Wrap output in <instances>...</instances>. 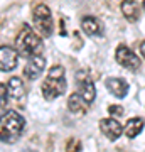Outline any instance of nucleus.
<instances>
[{"mask_svg":"<svg viewBox=\"0 0 145 152\" xmlns=\"http://www.w3.org/2000/svg\"><path fill=\"white\" fill-rule=\"evenodd\" d=\"M144 9H145V2H144Z\"/></svg>","mask_w":145,"mask_h":152,"instance_id":"6ab92c4d","label":"nucleus"},{"mask_svg":"<svg viewBox=\"0 0 145 152\" xmlns=\"http://www.w3.org/2000/svg\"><path fill=\"white\" fill-rule=\"evenodd\" d=\"M76 93H78L88 105H91L93 100H95V96H96V90H95L93 81L88 78V76L83 78L81 75L78 76V90H76Z\"/></svg>","mask_w":145,"mask_h":152,"instance_id":"6e6552de","label":"nucleus"},{"mask_svg":"<svg viewBox=\"0 0 145 152\" xmlns=\"http://www.w3.org/2000/svg\"><path fill=\"white\" fill-rule=\"evenodd\" d=\"M81 29L85 31V34L88 36H93V37H96V36H103V24L98 20L96 17H83V20H81Z\"/></svg>","mask_w":145,"mask_h":152,"instance_id":"9d476101","label":"nucleus"},{"mask_svg":"<svg viewBox=\"0 0 145 152\" xmlns=\"http://www.w3.org/2000/svg\"><path fill=\"white\" fill-rule=\"evenodd\" d=\"M19 64V53L10 46H0V71L9 73Z\"/></svg>","mask_w":145,"mask_h":152,"instance_id":"423d86ee","label":"nucleus"},{"mask_svg":"<svg viewBox=\"0 0 145 152\" xmlns=\"http://www.w3.org/2000/svg\"><path fill=\"white\" fill-rule=\"evenodd\" d=\"M108 112H110V113H111V117L113 115H117V117H120V115L123 113V108H122V107H118V105H115V107H110V108H108Z\"/></svg>","mask_w":145,"mask_h":152,"instance_id":"f3484780","label":"nucleus"},{"mask_svg":"<svg viewBox=\"0 0 145 152\" xmlns=\"http://www.w3.org/2000/svg\"><path fill=\"white\" fill-rule=\"evenodd\" d=\"M106 88L115 95L117 98H123L128 93V83L122 78H108L106 80Z\"/></svg>","mask_w":145,"mask_h":152,"instance_id":"9b49d317","label":"nucleus"},{"mask_svg":"<svg viewBox=\"0 0 145 152\" xmlns=\"http://www.w3.org/2000/svg\"><path fill=\"white\" fill-rule=\"evenodd\" d=\"M26 129V120L15 110H7L0 115V142L14 144Z\"/></svg>","mask_w":145,"mask_h":152,"instance_id":"f257e3e1","label":"nucleus"},{"mask_svg":"<svg viewBox=\"0 0 145 152\" xmlns=\"http://www.w3.org/2000/svg\"><path fill=\"white\" fill-rule=\"evenodd\" d=\"M122 12L127 20L135 22L138 19V4L135 0H123L122 2Z\"/></svg>","mask_w":145,"mask_h":152,"instance_id":"ddd939ff","label":"nucleus"},{"mask_svg":"<svg viewBox=\"0 0 145 152\" xmlns=\"http://www.w3.org/2000/svg\"><path fill=\"white\" fill-rule=\"evenodd\" d=\"M115 59L120 66H123L127 69H132V71H137L140 68V59L138 56L135 54L133 51L127 46H118L117 48V53H115Z\"/></svg>","mask_w":145,"mask_h":152,"instance_id":"39448f33","label":"nucleus"},{"mask_svg":"<svg viewBox=\"0 0 145 152\" xmlns=\"http://www.w3.org/2000/svg\"><path fill=\"white\" fill-rule=\"evenodd\" d=\"M100 130H101V134L106 137V139L117 140V139L122 135L123 127L118 124V120H115L113 117H110V118H103L101 122H100Z\"/></svg>","mask_w":145,"mask_h":152,"instance_id":"1a4fd4ad","label":"nucleus"},{"mask_svg":"<svg viewBox=\"0 0 145 152\" xmlns=\"http://www.w3.org/2000/svg\"><path fill=\"white\" fill-rule=\"evenodd\" d=\"M7 90H9V96H12L14 100H22V98L26 96V88H24V83H22L20 78H10L9 83H7Z\"/></svg>","mask_w":145,"mask_h":152,"instance_id":"f8f14e48","label":"nucleus"},{"mask_svg":"<svg viewBox=\"0 0 145 152\" xmlns=\"http://www.w3.org/2000/svg\"><path fill=\"white\" fill-rule=\"evenodd\" d=\"M7 102H9V90H7V85L0 83V107H5Z\"/></svg>","mask_w":145,"mask_h":152,"instance_id":"dca6fc26","label":"nucleus"},{"mask_svg":"<svg viewBox=\"0 0 145 152\" xmlns=\"http://www.w3.org/2000/svg\"><path fill=\"white\" fill-rule=\"evenodd\" d=\"M68 83H66V75L64 69L61 66H54L47 73L46 81L42 83V95L47 100H54V98L61 96L66 91Z\"/></svg>","mask_w":145,"mask_h":152,"instance_id":"7ed1b4c3","label":"nucleus"},{"mask_svg":"<svg viewBox=\"0 0 145 152\" xmlns=\"http://www.w3.org/2000/svg\"><path fill=\"white\" fill-rule=\"evenodd\" d=\"M140 54H142V56L145 58V41H144L142 44H140Z\"/></svg>","mask_w":145,"mask_h":152,"instance_id":"a211bd4d","label":"nucleus"},{"mask_svg":"<svg viewBox=\"0 0 145 152\" xmlns=\"http://www.w3.org/2000/svg\"><path fill=\"white\" fill-rule=\"evenodd\" d=\"M44 69H46V58L42 54H36L29 58L26 68H24V75L27 80H37L44 73Z\"/></svg>","mask_w":145,"mask_h":152,"instance_id":"0eeeda50","label":"nucleus"},{"mask_svg":"<svg viewBox=\"0 0 145 152\" xmlns=\"http://www.w3.org/2000/svg\"><path fill=\"white\" fill-rule=\"evenodd\" d=\"M144 125H145V122L142 118H138V117L130 118L128 122H127V125H125V134H127V137L135 139L140 132L144 130Z\"/></svg>","mask_w":145,"mask_h":152,"instance_id":"4468645a","label":"nucleus"},{"mask_svg":"<svg viewBox=\"0 0 145 152\" xmlns=\"http://www.w3.org/2000/svg\"><path fill=\"white\" fill-rule=\"evenodd\" d=\"M68 107H69V110L73 112V113H79V112H85V108L88 107V103H86L78 93H73V95L69 96V100H68Z\"/></svg>","mask_w":145,"mask_h":152,"instance_id":"2eb2a0df","label":"nucleus"},{"mask_svg":"<svg viewBox=\"0 0 145 152\" xmlns=\"http://www.w3.org/2000/svg\"><path fill=\"white\" fill-rule=\"evenodd\" d=\"M32 20H34V27H36V31H37V34L41 37H49L52 34L54 22H52V15H51V10H49L47 5L39 4L34 9Z\"/></svg>","mask_w":145,"mask_h":152,"instance_id":"20e7f679","label":"nucleus"},{"mask_svg":"<svg viewBox=\"0 0 145 152\" xmlns=\"http://www.w3.org/2000/svg\"><path fill=\"white\" fill-rule=\"evenodd\" d=\"M15 48H17V53L20 56L31 58V56H36V54H42L44 44H42L41 36L26 26L22 29V32L19 34V37H17Z\"/></svg>","mask_w":145,"mask_h":152,"instance_id":"f03ea898","label":"nucleus"}]
</instances>
